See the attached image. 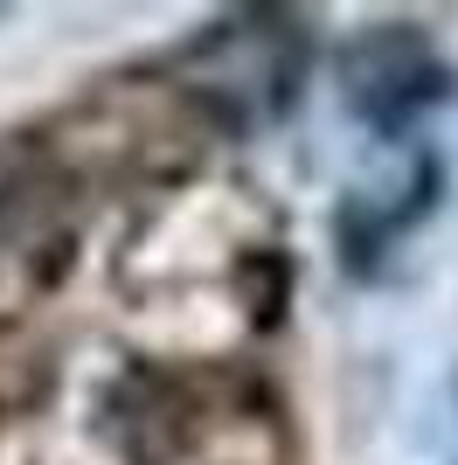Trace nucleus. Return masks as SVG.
Returning <instances> with one entry per match:
<instances>
[{
    "label": "nucleus",
    "mask_w": 458,
    "mask_h": 465,
    "mask_svg": "<svg viewBox=\"0 0 458 465\" xmlns=\"http://www.w3.org/2000/svg\"><path fill=\"white\" fill-rule=\"evenodd\" d=\"M347 97L375 125H403V118H417L423 104L444 97V70L431 63V49L410 28H382L375 42L347 49Z\"/></svg>",
    "instance_id": "1"
}]
</instances>
